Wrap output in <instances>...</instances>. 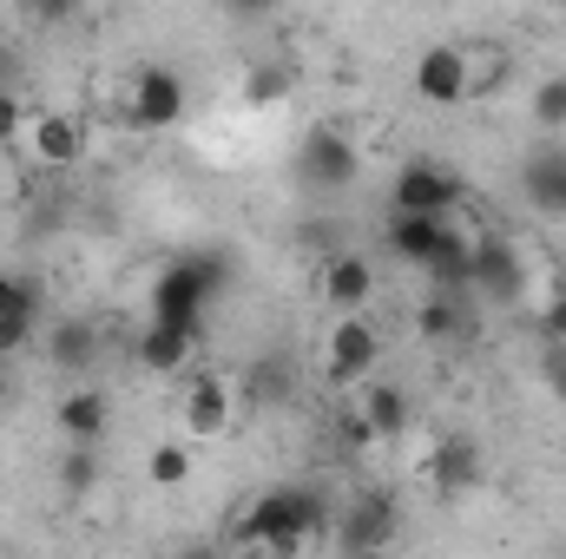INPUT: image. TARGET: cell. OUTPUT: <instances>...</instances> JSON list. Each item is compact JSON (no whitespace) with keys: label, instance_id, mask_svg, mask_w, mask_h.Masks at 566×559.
I'll return each mask as SVG.
<instances>
[{"label":"cell","instance_id":"6da1fadb","mask_svg":"<svg viewBox=\"0 0 566 559\" xmlns=\"http://www.w3.org/2000/svg\"><path fill=\"white\" fill-rule=\"evenodd\" d=\"M323 527H329V500L316 494V487H264L251 507H244V520L231 527V547H264V553H303V547H316L323 540Z\"/></svg>","mask_w":566,"mask_h":559},{"label":"cell","instance_id":"7a4b0ae2","mask_svg":"<svg viewBox=\"0 0 566 559\" xmlns=\"http://www.w3.org/2000/svg\"><path fill=\"white\" fill-rule=\"evenodd\" d=\"M218 289H224V257H218V251H185L178 264H165L158 283H151V316L198 329V316L211 309Z\"/></svg>","mask_w":566,"mask_h":559},{"label":"cell","instance_id":"3957f363","mask_svg":"<svg viewBox=\"0 0 566 559\" xmlns=\"http://www.w3.org/2000/svg\"><path fill=\"white\" fill-rule=\"evenodd\" d=\"M356 171H363V151H356V139L343 126H310L296 139V184H310V191H349Z\"/></svg>","mask_w":566,"mask_h":559},{"label":"cell","instance_id":"277c9868","mask_svg":"<svg viewBox=\"0 0 566 559\" xmlns=\"http://www.w3.org/2000/svg\"><path fill=\"white\" fill-rule=\"evenodd\" d=\"M376 362H382L376 323H369L363 309H343V316L329 323V342H323V382H329V389H356Z\"/></svg>","mask_w":566,"mask_h":559},{"label":"cell","instance_id":"5b68a950","mask_svg":"<svg viewBox=\"0 0 566 559\" xmlns=\"http://www.w3.org/2000/svg\"><path fill=\"white\" fill-rule=\"evenodd\" d=\"M185 106H191V93H185L178 66H139V73L126 80V119H133L139 133H171V126L185 119Z\"/></svg>","mask_w":566,"mask_h":559},{"label":"cell","instance_id":"8992f818","mask_svg":"<svg viewBox=\"0 0 566 559\" xmlns=\"http://www.w3.org/2000/svg\"><path fill=\"white\" fill-rule=\"evenodd\" d=\"M468 289H481L488 303L514 309L527 296V264H521V244L514 238H474L468 251Z\"/></svg>","mask_w":566,"mask_h":559},{"label":"cell","instance_id":"52a82bcc","mask_svg":"<svg viewBox=\"0 0 566 559\" xmlns=\"http://www.w3.org/2000/svg\"><path fill=\"white\" fill-rule=\"evenodd\" d=\"M231 415H238V402H231V382H224V376H191V382H185L178 421H185L191 441H218V434L231 428Z\"/></svg>","mask_w":566,"mask_h":559},{"label":"cell","instance_id":"ba28073f","mask_svg":"<svg viewBox=\"0 0 566 559\" xmlns=\"http://www.w3.org/2000/svg\"><path fill=\"white\" fill-rule=\"evenodd\" d=\"M409 86H416L422 106H468V53L461 46H428Z\"/></svg>","mask_w":566,"mask_h":559},{"label":"cell","instance_id":"9c48e42d","mask_svg":"<svg viewBox=\"0 0 566 559\" xmlns=\"http://www.w3.org/2000/svg\"><path fill=\"white\" fill-rule=\"evenodd\" d=\"M454 198H461V184H454V171H441L434 158L402 165L396 184H389V204H396V211H454Z\"/></svg>","mask_w":566,"mask_h":559},{"label":"cell","instance_id":"30bf717a","mask_svg":"<svg viewBox=\"0 0 566 559\" xmlns=\"http://www.w3.org/2000/svg\"><path fill=\"white\" fill-rule=\"evenodd\" d=\"M27 145H33V158L40 165H80L86 151H93V133H86V119L80 113H40V119H27Z\"/></svg>","mask_w":566,"mask_h":559},{"label":"cell","instance_id":"8fae6325","mask_svg":"<svg viewBox=\"0 0 566 559\" xmlns=\"http://www.w3.org/2000/svg\"><path fill=\"white\" fill-rule=\"evenodd\" d=\"M389 540H396V507L382 494H363L356 507H343V527H336L343 553H382Z\"/></svg>","mask_w":566,"mask_h":559},{"label":"cell","instance_id":"7c38bea8","mask_svg":"<svg viewBox=\"0 0 566 559\" xmlns=\"http://www.w3.org/2000/svg\"><path fill=\"white\" fill-rule=\"evenodd\" d=\"M191 349H198V329H191V323H165V316H151L133 356H139L145 376H178V369L191 362Z\"/></svg>","mask_w":566,"mask_h":559},{"label":"cell","instance_id":"4fadbf2b","mask_svg":"<svg viewBox=\"0 0 566 559\" xmlns=\"http://www.w3.org/2000/svg\"><path fill=\"white\" fill-rule=\"evenodd\" d=\"M323 296H329L336 316H343V309H363V303L376 296V264L356 257V251H336V257L323 264Z\"/></svg>","mask_w":566,"mask_h":559},{"label":"cell","instance_id":"5bb4252c","mask_svg":"<svg viewBox=\"0 0 566 559\" xmlns=\"http://www.w3.org/2000/svg\"><path fill=\"white\" fill-rule=\"evenodd\" d=\"M106 421H113V409H106V395L99 389H73V395H60L53 402V428L66 434V441H106Z\"/></svg>","mask_w":566,"mask_h":559},{"label":"cell","instance_id":"9a60e30c","mask_svg":"<svg viewBox=\"0 0 566 559\" xmlns=\"http://www.w3.org/2000/svg\"><path fill=\"white\" fill-rule=\"evenodd\" d=\"M428 481H434L441 494H468V487H481V447H474L468 434H448V441L434 447V461H428Z\"/></svg>","mask_w":566,"mask_h":559},{"label":"cell","instance_id":"2e32d148","mask_svg":"<svg viewBox=\"0 0 566 559\" xmlns=\"http://www.w3.org/2000/svg\"><path fill=\"white\" fill-rule=\"evenodd\" d=\"M527 198L547 211V218H566V151L560 145H541L527 158Z\"/></svg>","mask_w":566,"mask_h":559},{"label":"cell","instance_id":"e0dca14e","mask_svg":"<svg viewBox=\"0 0 566 559\" xmlns=\"http://www.w3.org/2000/svg\"><path fill=\"white\" fill-rule=\"evenodd\" d=\"M40 349H46L53 369H93V356H99V329H93V323H53V329L40 336Z\"/></svg>","mask_w":566,"mask_h":559},{"label":"cell","instance_id":"ac0fdd59","mask_svg":"<svg viewBox=\"0 0 566 559\" xmlns=\"http://www.w3.org/2000/svg\"><path fill=\"white\" fill-rule=\"evenodd\" d=\"M356 409H363V421H369L376 441H396V434L409 428V415H416V409H409V389H396V382H376Z\"/></svg>","mask_w":566,"mask_h":559},{"label":"cell","instance_id":"d6986e66","mask_svg":"<svg viewBox=\"0 0 566 559\" xmlns=\"http://www.w3.org/2000/svg\"><path fill=\"white\" fill-rule=\"evenodd\" d=\"M416 336L422 342H454L461 336V289H434L416 309Z\"/></svg>","mask_w":566,"mask_h":559},{"label":"cell","instance_id":"ffe728a7","mask_svg":"<svg viewBox=\"0 0 566 559\" xmlns=\"http://www.w3.org/2000/svg\"><path fill=\"white\" fill-rule=\"evenodd\" d=\"M145 481H151V487H185V481H191V447H185V441H158V447L145 454Z\"/></svg>","mask_w":566,"mask_h":559},{"label":"cell","instance_id":"44dd1931","mask_svg":"<svg viewBox=\"0 0 566 559\" xmlns=\"http://www.w3.org/2000/svg\"><path fill=\"white\" fill-rule=\"evenodd\" d=\"M527 113H534V126H541L547 139H554V133H566V73H560V80H541V86H534Z\"/></svg>","mask_w":566,"mask_h":559},{"label":"cell","instance_id":"7402d4cb","mask_svg":"<svg viewBox=\"0 0 566 559\" xmlns=\"http://www.w3.org/2000/svg\"><path fill=\"white\" fill-rule=\"evenodd\" d=\"M93 481H99V454H93V441H73L60 454V487L66 494H93Z\"/></svg>","mask_w":566,"mask_h":559},{"label":"cell","instance_id":"603a6c76","mask_svg":"<svg viewBox=\"0 0 566 559\" xmlns=\"http://www.w3.org/2000/svg\"><path fill=\"white\" fill-rule=\"evenodd\" d=\"M244 99H251V106H277V99H290V73H283L277 60L251 66V73H244Z\"/></svg>","mask_w":566,"mask_h":559},{"label":"cell","instance_id":"cb8c5ba5","mask_svg":"<svg viewBox=\"0 0 566 559\" xmlns=\"http://www.w3.org/2000/svg\"><path fill=\"white\" fill-rule=\"evenodd\" d=\"M40 342V309H0V356Z\"/></svg>","mask_w":566,"mask_h":559},{"label":"cell","instance_id":"d4e9b609","mask_svg":"<svg viewBox=\"0 0 566 559\" xmlns=\"http://www.w3.org/2000/svg\"><path fill=\"white\" fill-rule=\"evenodd\" d=\"M283 395H290V369L258 362V376L244 382V402H251V409H271V402H283Z\"/></svg>","mask_w":566,"mask_h":559},{"label":"cell","instance_id":"484cf974","mask_svg":"<svg viewBox=\"0 0 566 559\" xmlns=\"http://www.w3.org/2000/svg\"><path fill=\"white\" fill-rule=\"evenodd\" d=\"M27 139V113H20V93H0V145Z\"/></svg>","mask_w":566,"mask_h":559},{"label":"cell","instance_id":"4316f807","mask_svg":"<svg viewBox=\"0 0 566 559\" xmlns=\"http://www.w3.org/2000/svg\"><path fill=\"white\" fill-rule=\"evenodd\" d=\"M20 7H27L40 27H60V20H73V13H80V0H20Z\"/></svg>","mask_w":566,"mask_h":559},{"label":"cell","instance_id":"83f0119b","mask_svg":"<svg viewBox=\"0 0 566 559\" xmlns=\"http://www.w3.org/2000/svg\"><path fill=\"white\" fill-rule=\"evenodd\" d=\"M541 376H547V389H554V402H566V342H554V349L541 356Z\"/></svg>","mask_w":566,"mask_h":559},{"label":"cell","instance_id":"f1b7e54d","mask_svg":"<svg viewBox=\"0 0 566 559\" xmlns=\"http://www.w3.org/2000/svg\"><path fill=\"white\" fill-rule=\"evenodd\" d=\"M218 7H224L231 20H271V13H277L283 0H218Z\"/></svg>","mask_w":566,"mask_h":559},{"label":"cell","instance_id":"f546056e","mask_svg":"<svg viewBox=\"0 0 566 559\" xmlns=\"http://www.w3.org/2000/svg\"><path fill=\"white\" fill-rule=\"evenodd\" d=\"M541 336H547V342H566V296H554V303L541 309Z\"/></svg>","mask_w":566,"mask_h":559},{"label":"cell","instance_id":"4dcf8cb0","mask_svg":"<svg viewBox=\"0 0 566 559\" xmlns=\"http://www.w3.org/2000/svg\"><path fill=\"white\" fill-rule=\"evenodd\" d=\"M0 93H13V60L0 53Z\"/></svg>","mask_w":566,"mask_h":559},{"label":"cell","instance_id":"1f68e13d","mask_svg":"<svg viewBox=\"0 0 566 559\" xmlns=\"http://www.w3.org/2000/svg\"><path fill=\"white\" fill-rule=\"evenodd\" d=\"M0 402H7V356H0Z\"/></svg>","mask_w":566,"mask_h":559},{"label":"cell","instance_id":"d6a6232c","mask_svg":"<svg viewBox=\"0 0 566 559\" xmlns=\"http://www.w3.org/2000/svg\"><path fill=\"white\" fill-rule=\"evenodd\" d=\"M7 289H13V277H7V271H0V303H7Z\"/></svg>","mask_w":566,"mask_h":559}]
</instances>
